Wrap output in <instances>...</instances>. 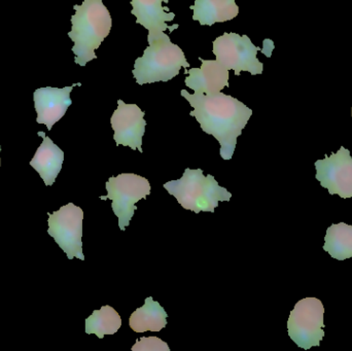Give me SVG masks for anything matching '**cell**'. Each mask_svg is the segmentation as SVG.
I'll use <instances>...</instances> for the list:
<instances>
[{"instance_id":"2","label":"cell","mask_w":352,"mask_h":351,"mask_svg":"<svg viewBox=\"0 0 352 351\" xmlns=\"http://www.w3.org/2000/svg\"><path fill=\"white\" fill-rule=\"evenodd\" d=\"M74 8L76 14L72 16V31L68 36L74 43V62L86 66L88 62L97 59L95 51L111 32L113 20L102 0H84Z\"/></svg>"},{"instance_id":"11","label":"cell","mask_w":352,"mask_h":351,"mask_svg":"<svg viewBox=\"0 0 352 351\" xmlns=\"http://www.w3.org/2000/svg\"><path fill=\"white\" fill-rule=\"evenodd\" d=\"M76 86H80V84H74L62 89L45 87L35 90L33 100L37 113V123L47 126L49 131L52 130L72 104L70 93Z\"/></svg>"},{"instance_id":"18","label":"cell","mask_w":352,"mask_h":351,"mask_svg":"<svg viewBox=\"0 0 352 351\" xmlns=\"http://www.w3.org/2000/svg\"><path fill=\"white\" fill-rule=\"evenodd\" d=\"M122 327V319L119 313L111 306H103L100 310H95L86 319L85 331L91 335L94 334L102 339L105 335H113Z\"/></svg>"},{"instance_id":"16","label":"cell","mask_w":352,"mask_h":351,"mask_svg":"<svg viewBox=\"0 0 352 351\" xmlns=\"http://www.w3.org/2000/svg\"><path fill=\"white\" fill-rule=\"evenodd\" d=\"M167 315L162 306L152 297L146 299V304L136 309L129 319V326L136 333L160 332L167 325Z\"/></svg>"},{"instance_id":"1","label":"cell","mask_w":352,"mask_h":351,"mask_svg":"<svg viewBox=\"0 0 352 351\" xmlns=\"http://www.w3.org/2000/svg\"><path fill=\"white\" fill-rule=\"evenodd\" d=\"M180 94L194 109L190 115L196 117L201 129L221 144V158L231 160L237 138L252 115V109L238 99L221 92L190 94L188 91L182 90Z\"/></svg>"},{"instance_id":"15","label":"cell","mask_w":352,"mask_h":351,"mask_svg":"<svg viewBox=\"0 0 352 351\" xmlns=\"http://www.w3.org/2000/svg\"><path fill=\"white\" fill-rule=\"evenodd\" d=\"M192 10V20L202 26H212L215 23L233 20L239 14L235 0H196Z\"/></svg>"},{"instance_id":"4","label":"cell","mask_w":352,"mask_h":351,"mask_svg":"<svg viewBox=\"0 0 352 351\" xmlns=\"http://www.w3.org/2000/svg\"><path fill=\"white\" fill-rule=\"evenodd\" d=\"M144 56L138 58L132 71L140 86L157 82H168L179 73L182 68L190 67L184 51L171 43L168 35L148 43Z\"/></svg>"},{"instance_id":"12","label":"cell","mask_w":352,"mask_h":351,"mask_svg":"<svg viewBox=\"0 0 352 351\" xmlns=\"http://www.w3.org/2000/svg\"><path fill=\"white\" fill-rule=\"evenodd\" d=\"M162 2L168 3L169 0H132L133 10L131 14L135 16L136 24H140L148 29V43L155 39L164 36V31L169 29L173 31L178 28V25L168 26L167 22H171L175 18V12H169L168 8L162 6Z\"/></svg>"},{"instance_id":"20","label":"cell","mask_w":352,"mask_h":351,"mask_svg":"<svg viewBox=\"0 0 352 351\" xmlns=\"http://www.w3.org/2000/svg\"><path fill=\"white\" fill-rule=\"evenodd\" d=\"M0 150H1V146H0ZM0 165H1V160H0Z\"/></svg>"},{"instance_id":"3","label":"cell","mask_w":352,"mask_h":351,"mask_svg":"<svg viewBox=\"0 0 352 351\" xmlns=\"http://www.w3.org/2000/svg\"><path fill=\"white\" fill-rule=\"evenodd\" d=\"M163 187L186 210L214 212L219 202H229L232 194L219 187L212 175L204 177L201 169L186 168L182 179L164 183Z\"/></svg>"},{"instance_id":"9","label":"cell","mask_w":352,"mask_h":351,"mask_svg":"<svg viewBox=\"0 0 352 351\" xmlns=\"http://www.w3.org/2000/svg\"><path fill=\"white\" fill-rule=\"evenodd\" d=\"M316 179L320 185L329 190L330 195L341 198H352V158L351 152L341 146L330 157L326 155L322 160L316 162Z\"/></svg>"},{"instance_id":"5","label":"cell","mask_w":352,"mask_h":351,"mask_svg":"<svg viewBox=\"0 0 352 351\" xmlns=\"http://www.w3.org/2000/svg\"><path fill=\"white\" fill-rule=\"evenodd\" d=\"M105 185L107 196L100 199L113 201L111 208L119 218L120 229L125 231L138 210L135 204L150 195V181L134 173H122L119 177H111Z\"/></svg>"},{"instance_id":"21","label":"cell","mask_w":352,"mask_h":351,"mask_svg":"<svg viewBox=\"0 0 352 351\" xmlns=\"http://www.w3.org/2000/svg\"><path fill=\"white\" fill-rule=\"evenodd\" d=\"M351 115H352V109H351Z\"/></svg>"},{"instance_id":"7","label":"cell","mask_w":352,"mask_h":351,"mask_svg":"<svg viewBox=\"0 0 352 351\" xmlns=\"http://www.w3.org/2000/svg\"><path fill=\"white\" fill-rule=\"evenodd\" d=\"M248 35L237 33H225L213 41V54L217 61L226 68L233 69L235 76H240L242 71L250 72L252 76L262 74L264 64L258 61V52Z\"/></svg>"},{"instance_id":"17","label":"cell","mask_w":352,"mask_h":351,"mask_svg":"<svg viewBox=\"0 0 352 351\" xmlns=\"http://www.w3.org/2000/svg\"><path fill=\"white\" fill-rule=\"evenodd\" d=\"M324 251L338 261L352 258V226L339 223L327 230Z\"/></svg>"},{"instance_id":"6","label":"cell","mask_w":352,"mask_h":351,"mask_svg":"<svg viewBox=\"0 0 352 351\" xmlns=\"http://www.w3.org/2000/svg\"><path fill=\"white\" fill-rule=\"evenodd\" d=\"M324 307L318 298H305L294 307L287 321L289 338L305 350L320 346L324 337Z\"/></svg>"},{"instance_id":"10","label":"cell","mask_w":352,"mask_h":351,"mask_svg":"<svg viewBox=\"0 0 352 351\" xmlns=\"http://www.w3.org/2000/svg\"><path fill=\"white\" fill-rule=\"evenodd\" d=\"M144 111L136 104H127L118 100V109L111 117V128L115 131L113 139L117 146H129L142 152V138L146 133Z\"/></svg>"},{"instance_id":"13","label":"cell","mask_w":352,"mask_h":351,"mask_svg":"<svg viewBox=\"0 0 352 351\" xmlns=\"http://www.w3.org/2000/svg\"><path fill=\"white\" fill-rule=\"evenodd\" d=\"M200 60V68H190L188 70V76L184 80L188 88L195 93L214 94L221 92L226 87H229V70L226 69L217 60Z\"/></svg>"},{"instance_id":"14","label":"cell","mask_w":352,"mask_h":351,"mask_svg":"<svg viewBox=\"0 0 352 351\" xmlns=\"http://www.w3.org/2000/svg\"><path fill=\"white\" fill-rule=\"evenodd\" d=\"M37 134L43 138V144L37 148L34 157L30 161V166L41 175L45 185L51 187L61 171L64 152L43 132Z\"/></svg>"},{"instance_id":"19","label":"cell","mask_w":352,"mask_h":351,"mask_svg":"<svg viewBox=\"0 0 352 351\" xmlns=\"http://www.w3.org/2000/svg\"><path fill=\"white\" fill-rule=\"evenodd\" d=\"M133 351H170L168 344L158 337L140 338L132 348Z\"/></svg>"},{"instance_id":"8","label":"cell","mask_w":352,"mask_h":351,"mask_svg":"<svg viewBox=\"0 0 352 351\" xmlns=\"http://www.w3.org/2000/svg\"><path fill=\"white\" fill-rule=\"evenodd\" d=\"M47 234L55 239L68 259L78 258L85 261L82 241L84 212L82 208L74 203H68L54 214L47 212Z\"/></svg>"}]
</instances>
